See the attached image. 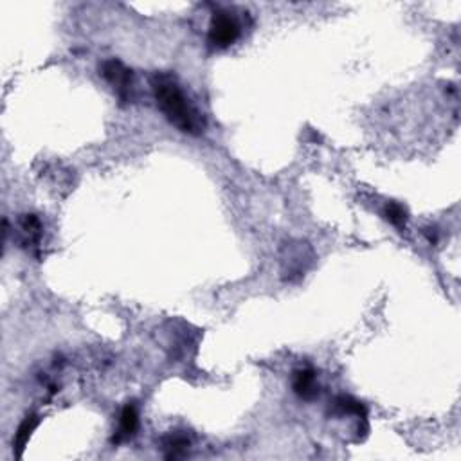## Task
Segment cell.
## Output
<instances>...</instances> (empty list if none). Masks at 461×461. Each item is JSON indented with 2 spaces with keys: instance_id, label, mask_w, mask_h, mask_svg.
<instances>
[{
  "instance_id": "obj_7",
  "label": "cell",
  "mask_w": 461,
  "mask_h": 461,
  "mask_svg": "<svg viewBox=\"0 0 461 461\" xmlns=\"http://www.w3.org/2000/svg\"><path fill=\"white\" fill-rule=\"evenodd\" d=\"M335 409H337L341 415H354L357 418H368V413H366V408L362 406L359 400H355L354 396L341 395L335 400Z\"/></svg>"
},
{
  "instance_id": "obj_9",
  "label": "cell",
  "mask_w": 461,
  "mask_h": 461,
  "mask_svg": "<svg viewBox=\"0 0 461 461\" xmlns=\"http://www.w3.org/2000/svg\"><path fill=\"white\" fill-rule=\"evenodd\" d=\"M166 449H169V452L166 454V457H179L184 456L189 449V442L186 436L173 435L166 440Z\"/></svg>"
},
{
  "instance_id": "obj_5",
  "label": "cell",
  "mask_w": 461,
  "mask_h": 461,
  "mask_svg": "<svg viewBox=\"0 0 461 461\" xmlns=\"http://www.w3.org/2000/svg\"><path fill=\"white\" fill-rule=\"evenodd\" d=\"M139 427V413L137 408H135L134 403H127L121 411V418H120V430H117V435L114 436L112 442L120 443L123 440L132 438L135 435V430Z\"/></svg>"
},
{
  "instance_id": "obj_3",
  "label": "cell",
  "mask_w": 461,
  "mask_h": 461,
  "mask_svg": "<svg viewBox=\"0 0 461 461\" xmlns=\"http://www.w3.org/2000/svg\"><path fill=\"white\" fill-rule=\"evenodd\" d=\"M101 74L105 80L112 85L114 92L117 94L121 101L132 100V89H134V80H132V70L127 69L120 60H107L101 65Z\"/></svg>"
},
{
  "instance_id": "obj_2",
  "label": "cell",
  "mask_w": 461,
  "mask_h": 461,
  "mask_svg": "<svg viewBox=\"0 0 461 461\" xmlns=\"http://www.w3.org/2000/svg\"><path fill=\"white\" fill-rule=\"evenodd\" d=\"M242 35V26L233 11L218 9L213 13L211 23H209V43L215 49H227Z\"/></svg>"
},
{
  "instance_id": "obj_6",
  "label": "cell",
  "mask_w": 461,
  "mask_h": 461,
  "mask_svg": "<svg viewBox=\"0 0 461 461\" xmlns=\"http://www.w3.org/2000/svg\"><path fill=\"white\" fill-rule=\"evenodd\" d=\"M38 423H40V418L36 415H29L22 423H20L18 430H16L15 435V442H13V449H15L16 457L22 456L23 449H26L27 442H29V438H31L33 430L38 427Z\"/></svg>"
},
{
  "instance_id": "obj_8",
  "label": "cell",
  "mask_w": 461,
  "mask_h": 461,
  "mask_svg": "<svg viewBox=\"0 0 461 461\" xmlns=\"http://www.w3.org/2000/svg\"><path fill=\"white\" fill-rule=\"evenodd\" d=\"M382 215H384V218L388 220L389 223H393V226L396 227H403L406 223H408V211L402 208L400 204H396V202H388L384 208V211H382Z\"/></svg>"
},
{
  "instance_id": "obj_4",
  "label": "cell",
  "mask_w": 461,
  "mask_h": 461,
  "mask_svg": "<svg viewBox=\"0 0 461 461\" xmlns=\"http://www.w3.org/2000/svg\"><path fill=\"white\" fill-rule=\"evenodd\" d=\"M292 388L300 398L312 400L319 393V386L315 381V371L312 368H300L294 371Z\"/></svg>"
},
{
  "instance_id": "obj_1",
  "label": "cell",
  "mask_w": 461,
  "mask_h": 461,
  "mask_svg": "<svg viewBox=\"0 0 461 461\" xmlns=\"http://www.w3.org/2000/svg\"><path fill=\"white\" fill-rule=\"evenodd\" d=\"M152 90L159 110L173 127L189 135H198L204 132V115L200 114L198 108L186 96L175 76L168 73H157L152 78Z\"/></svg>"
}]
</instances>
